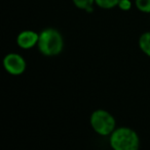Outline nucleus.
<instances>
[{"label": "nucleus", "instance_id": "1", "mask_svg": "<svg viewBox=\"0 0 150 150\" xmlns=\"http://www.w3.org/2000/svg\"><path fill=\"white\" fill-rule=\"evenodd\" d=\"M37 47L42 55L48 57L57 56L64 49V38L57 29H43L39 33Z\"/></svg>", "mask_w": 150, "mask_h": 150}, {"label": "nucleus", "instance_id": "2", "mask_svg": "<svg viewBox=\"0 0 150 150\" xmlns=\"http://www.w3.org/2000/svg\"><path fill=\"white\" fill-rule=\"evenodd\" d=\"M109 143L113 150H139L140 138L136 131L128 127H119L109 136Z\"/></svg>", "mask_w": 150, "mask_h": 150}, {"label": "nucleus", "instance_id": "3", "mask_svg": "<svg viewBox=\"0 0 150 150\" xmlns=\"http://www.w3.org/2000/svg\"><path fill=\"white\" fill-rule=\"evenodd\" d=\"M90 122L93 130L101 136H110L116 129V120L114 117L105 109L93 111Z\"/></svg>", "mask_w": 150, "mask_h": 150}, {"label": "nucleus", "instance_id": "4", "mask_svg": "<svg viewBox=\"0 0 150 150\" xmlns=\"http://www.w3.org/2000/svg\"><path fill=\"white\" fill-rule=\"evenodd\" d=\"M3 67L9 75L21 76L26 71L27 62L21 54L10 52L4 56Z\"/></svg>", "mask_w": 150, "mask_h": 150}, {"label": "nucleus", "instance_id": "5", "mask_svg": "<svg viewBox=\"0 0 150 150\" xmlns=\"http://www.w3.org/2000/svg\"><path fill=\"white\" fill-rule=\"evenodd\" d=\"M39 40V33L32 30H24L18 34L17 36V45L25 50L37 46Z\"/></svg>", "mask_w": 150, "mask_h": 150}, {"label": "nucleus", "instance_id": "6", "mask_svg": "<svg viewBox=\"0 0 150 150\" xmlns=\"http://www.w3.org/2000/svg\"><path fill=\"white\" fill-rule=\"evenodd\" d=\"M138 44L141 51L150 57V32H145L140 36Z\"/></svg>", "mask_w": 150, "mask_h": 150}, {"label": "nucleus", "instance_id": "7", "mask_svg": "<svg viewBox=\"0 0 150 150\" xmlns=\"http://www.w3.org/2000/svg\"><path fill=\"white\" fill-rule=\"evenodd\" d=\"M72 2L78 9L85 10L88 12L94 11V4H96L95 0H72Z\"/></svg>", "mask_w": 150, "mask_h": 150}, {"label": "nucleus", "instance_id": "8", "mask_svg": "<svg viewBox=\"0 0 150 150\" xmlns=\"http://www.w3.org/2000/svg\"><path fill=\"white\" fill-rule=\"evenodd\" d=\"M96 5L102 9H112L116 7L120 0H95Z\"/></svg>", "mask_w": 150, "mask_h": 150}, {"label": "nucleus", "instance_id": "9", "mask_svg": "<svg viewBox=\"0 0 150 150\" xmlns=\"http://www.w3.org/2000/svg\"><path fill=\"white\" fill-rule=\"evenodd\" d=\"M135 6L143 13H150V0H135Z\"/></svg>", "mask_w": 150, "mask_h": 150}, {"label": "nucleus", "instance_id": "10", "mask_svg": "<svg viewBox=\"0 0 150 150\" xmlns=\"http://www.w3.org/2000/svg\"><path fill=\"white\" fill-rule=\"evenodd\" d=\"M132 5L133 4L131 0H120L117 7H119V9L122 11H128L132 8Z\"/></svg>", "mask_w": 150, "mask_h": 150}]
</instances>
